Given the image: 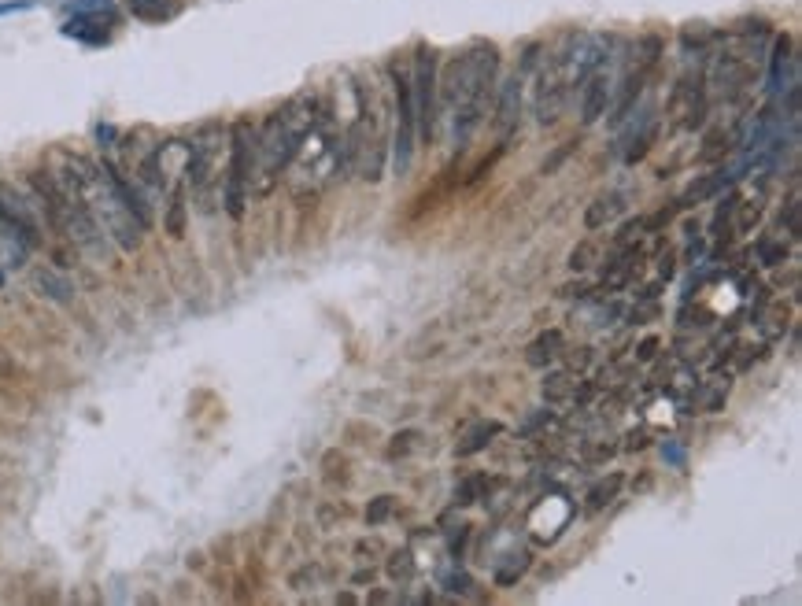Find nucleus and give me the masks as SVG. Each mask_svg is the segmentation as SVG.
<instances>
[{
    "label": "nucleus",
    "instance_id": "obj_1",
    "mask_svg": "<svg viewBox=\"0 0 802 606\" xmlns=\"http://www.w3.org/2000/svg\"><path fill=\"white\" fill-rule=\"evenodd\" d=\"M63 174L71 178L78 200L86 204V211L97 219V226L108 233V241L119 252L134 255L145 241V226L134 215V207L126 200L115 174V163H93L86 156H63Z\"/></svg>",
    "mask_w": 802,
    "mask_h": 606
},
{
    "label": "nucleus",
    "instance_id": "obj_2",
    "mask_svg": "<svg viewBox=\"0 0 802 606\" xmlns=\"http://www.w3.org/2000/svg\"><path fill=\"white\" fill-rule=\"evenodd\" d=\"M496 78L499 49L488 41H477L474 49L455 56L444 71H437V104L455 111V137L459 141H470V134L481 126Z\"/></svg>",
    "mask_w": 802,
    "mask_h": 606
},
{
    "label": "nucleus",
    "instance_id": "obj_3",
    "mask_svg": "<svg viewBox=\"0 0 802 606\" xmlns=\"http://www.w3.org/2000/svg\"><path fill=\"white\" fill-rule=\"evenodd\" d=\"M311 126H315V115L311 108H304V100H292L281 111L267 115V122L256 130V167H252L256 196H267L278 185L281 170L296 159V148Z\"/></svg>",
    "mask_w": 802,
    "mask_h": 606
},
{
    "label": "nucleus",
    "instance_id": "obj_4",
    "mask_svg": "<svg viewBox=\"0 0 802 606\" xmlns=\"http://www.w3.org/2000/svg\"><path fill=\"white\" fill-rule=\"evenodd\" d=\"M230 159H226V193H222V204H226V215L230 219H241L244 204H248V182H252V167H256V130L252 122H233L230 130Z\"/></svg>",
    "mask_w": 802,
    "mask_h": 606
},
{
    "label": "nucleus",
    "instance_id": "obj_5",
    "mask_svg": "<svg viewBox=\"0 0 802 606\" xmlns=\"http://www.w3.org/2000/svg\"><path fill=\"white\" fill-rule=\"evenodd\" d=\"M389 78H392V93H396V137H392V170L396 174H407L414 163V134H418V122H414V93H411V67L400 60L389 63Z\"/></svg>",
    "mask_w": 802,
    "mask_h": 606
},
{
    "label": "nucleus",
    "instance_id": "obj_6",
    "mask_svg": "<svg viewBox=\"0 0 802 606\" xmlns=\"http://www.w3.org/2000/svg\"><path fill=\"white\" fill-rule=\"evenodd\" d=\"M411 93H414V122L418 134L433 137L437 130V52L418 45L411 60Z\"/></svg>",
    "mask_w": 802,
    "mask_h": 606
},
{
    "label": "nucleus",
    "instance_id": "obj_7",
    "mask_svg": "<svg viewBox=\"0 0 802 606\" xmlns=\"http://www.w3.org/2000/svg\"><path fill=\"white\" fill-rule=\"evenodd\" d=\"M219 159H222V126H207L204 134L189 145V167H185L196 200H207V185H211L215 170H219Z\"/></svg>",
    "mask_w": 802,
    "mask_h": 606
},
{
    "label": "nucleus",
    "instance_id": "obj_8",
    "mask_svg": "<svg viewBox=\"0 0 802 606\" xmlns=\"http://www.w3.org/2000/svg\"><path fill=\"white\" fill-rule=\"evenodd\" d=\"M669 119L681 130H695L706 119V89L699 74H684L669 93Z\"/></svg>",
    "mask_w": 802,
    "mask_h": 606
},
{
    "label": "nucleus",
    "instance_id": "obj_9",
    "mask_svg": "<svg viewBox=\"0 0 802 606\" xmlns=\"http://www.w3.org/2000/svg\"><path fill=\"white\" fill-rule=\"evenodd\" d=\"M518 119H522V78L514 74V78H507V82L499 85L496 97V130L503 141L518 130Z\"/></svg>",
    "mask_w": 802,
    "mask_h": 606
},
{
    "label": "nucleus",
    "instance_id": "obj_10",
    "mask_svg": "<svg viewBox=\"0 0 802 606\" xmlns=\"http://www.w3.org/2000/svg\"><path fill=\"white\" fill-rule=\"evenodd\" d=\"M610 93H614L610 74L596 71L592 78H584V93H581V122L584 126H592V122H599L603 115H607Z\"/></svg>",
    "mask_w": 802,
    "mask_h": 606
},
{
    "label": "nucleus",
    "instance_id": "obj_11",
    "mask_svg": "<svg viewBox=\"0 0 802 606\" xmlns=\"http://www.w3.org/2000/svg\"><path fill=\"white\" fill-rule=\"evenodd\" d=\"M111 30H115V23H108V19H93V15H67V23H63V37H74V41L93 45V49L108 45Z\"/></svg>",
    "mask_w": 802,
    "mask_h": 606
},
{
    "label": "nucleus",
    "instance_id": "obj_12",
    "mask_svg": "<svg viewBox=\"0 0 802 606\" xmlns=\"http://www.w3.org/2000/svg\"><path fill=\"white\" fill-rule=\"evenodd\" d=\"M182 0H126V12L134 15L137 23L148 26H163L182 15Z\"/></svg>",
    "mask_w": 802,
    "mask_h": 606
},
{
    "label": "nucleus",
    "instance_id": "obj_13",
    "mask_svg": "<svg viewBox=\"0 0 802 606\" xmlns=\"http://www.w3.org/2000/svg\"><path fill=\"white\" fill-rule=\"evenodd\" d=\"M529 570H533V551H525V547H514V551H507V555L496 562V570H492V581H496L499 588H514V584L522 581Z\"/></svg>",
    "mask_w": 802,
    "mask_h": 606
},
{
    "label": "nucleus",
    "instance_id": "obj_14",
    "mask_svg": "<svg viewBox=\"0 0 802 606\" xmlns=\"http://www.w3.org/2000/svg\"><path fill=\"white\" fill-rule=\"evenodd\" d=\"M636 267H640V244L629 241L618 255H614V259H610L607 270H603V289H610V292L621 289V285L636 274Z\"/></svg>",
    "mask_w": 802,
    "mask_h": 606
},
{
    "label": "nucleus",
    "instance_id": "obj_15",
    "mask_svg": "<svg viewBox=\"0 0 802 606\" xmlns=\"http://www.w3.org/2000/svg\"><path fill=\"white\" fill-rule=\"evenodd\" d=\"M34 285L37 292L52 303H71L74 300V285L71 278L63 274V270H52V267H37L34 270Z\"/></svg>",
    "mask_w": 802,
    "mask_h": 606
},
{
    "label": "nucleus",
    "instance_id": "obj_16",
    "mask_svg": "<svg viewBox=\"0 0 802 606\" xmlns=\"http://www.w3.org/2000/svg\"><path fill=\"white\" fill-rule=\"evenodd\" d=\"M729 182H732V174H725V170H721V174H699V178H695V182L684 189V196L677 200V207L684 211V207L703 204V200H710V196L721 193V189H725Z\"/></svg>",
    "mask_w": 802,
    "mask_h": 606
},
{
    "label": "nucleus",
    "instance_id": "obj_17",
    "mask_svg": "<svg viewBox=\"0 0 802 606\" xmlns=\"http://www.w3.org/2000/svg\"><path fill=\"white\" fill-rule=\"evenodd\" d=\"M621 211H625V196L621 193L596 196V200L588 204V211H584V226H588V230H603V226H610V222L618 219Z\"/></svg>",
    "mask_w": 802,
    "mask_h": 606
},
{
    "label": "nucleus",
    "instance_id": "obj_18",
    "mask_svg": "<svg viewBox=\"0 0 802 606\" xmlns=\"http://www.w3.org/2000/svg\"><path fill=\"white\" fill-rule=\"evenodd\" d=\"M499 433H503V425H499V422H477L474 429H470V433H466V437H462L459 444H455V455H459V459H470V455H481V451H485L488 444H492V440L499 437Z\"/></svg>",
    "mask_w": 802,
    "mask_h": 606
},
{
    "label": "nucleus",
    "instance_id": "obj_19",
    "mask_svg": "<svg viewBox=\"0 0 802 606\" xmlns=\"http://www.w3.org/2000/svg\"><path fill=\"white\" fill-rule=\"evenodd\" d=\"M555 355H562V333L559 329H547V333H540V337L525 348V363L536 366V370H544Z\"/></svg>",
    "mask_w": 802,
    "mask_h": 606
},
{
    "label": "nucleus",
    "instance_id": "obj_20",
    "mask_svg": "<svg viewBox=\"0 0 802 606\" xmlns=\"http://www.w3.org/2000/svg\"><path fill=\"white\" fill-rule=\"evenodd\" d=\"M621 485H625V477H621V473H610V477H603L599 485L588 488V496H584V510H588V514H596V510L610 507V503L618 499Z\"/></svg>",
    "mask_w": 802,
    "mask_h": 606
},
{
    "label": "nucleus",
    "instance_id": "obj_21",
    "mask_svg": "<svg viewBox=\"0 0 802 606\" xmlns=\"http://www.w3.org/2000/svg\"><path fill=\"white\" fill-rule=\"evenodd\" d=\"M573 385H577V377L570 370H551L544 377V403H551V407L573 403Z\"/></svg>",
    "mask_w": 802,
    "mask_h": 606
},
{
    "label": "nucleus",
    "instance_id": "obj_22",
    "mask_svg": "<svg viewBox=\"0 0 802 606\" xmlns=\"http://www.w3.org/2000/svg\"><path fill=\"white\" fill-rule=\"evenodd\" d=\"M185 211H189V207H185V185L178 182L171 193H167V219H163V226H167L171 237H182L185 233Z\"/></svg>",
    "mask_w": 802,
    "mask_h": 606
},
{
    "label": "nucleus",
    "instance_id": "obj_23",
    "mask_svg": "<svg viewBox=\"0 0 802 606\" xmlns=\"http://www.w3.org/2000/svg\"><path fill=\"white\" fill-rule=\"evenodd\" d=\"M655 137H658V119L651 115V119L640 126V134H632L629 137V148H625V163H640V159L651 152V145H655Z\"/></svg>",
    "mask_w": 802,
    "mask_h": 606
},
{
    "label": "nucleus",
    "instance_id": "obj_24",
    "mask_svg": "<svg viewBox=\"0 0 802 606\" xmlns=\"http://www.w3.org/2000/svg\"><path fill=\"white\" fill-rule=\"evenodd\" d=\"M754 326H758V333H762V340L766 344H777V340H784V333H788V311L784 307H773V311H762V315L754 318Z\"/></svg>",
    "mask_w": 802,
    "mask_h": 606
},
{
    "label": "nucleus",
    "instance_id": "obj_25",
    "mask_svg": "<svg viewBox=\"0 0 802 606\" xmlns=\"http://www.w3.org/2000/svg\"><path fill=\"white\" fill-rule=\"evenodd\" d=\"M67 15H93V19H108V23H119V8H115V0H71Z\"/></svg>",
    "mask_w": 802,
    "mask_h": 606
},
{
    "label": "nucleus",
    "instance_id": "obj_26",
    "mask_svg": "<svg viewBox=\"0 0 802 606\" xmlns=\"http://www.w3.org/2000/svg\"><path fill=\"white\" fill-rule=\"evenodd\" d=\"M385 573H389L396 584H411L414 573H418V562H414V555L403 547V551H392V555L385 558Z\"/></svg>",
    "mask_w": 802,
    "mask_h": 606
},
{
    "label": "nucleus",
    "instance_id": "obj_27",
    "mask_svg": "<svg viewBox=\"0 0 802 606\" xmlns=\"http://www.w3.org/2000/svg\"><path fill=\"white\" fill-rule=\"evenodd\" d=\"M488 488H492L488 473H470V477H462L459 488H455V503H459V507H470V503H477V499L485 496Z\"/></svg>",
    "mask_w": 802,
    "mask_h": 606
},
{
    "label": "nucleus",
    "instance_id": "obj_28",
    "mask_svg": "<svg viewBox=\"0 0 802 606\" xmlns=\"http://www.w3.org/2000/svg\"><path fill=\"white\" fill-rule=\"evenodd\" d=\"M754 252H758V263L769 270H777L780 263H788V241H777V237H758Z\"/></svg>",
    "mask_w": 802,
    "mask_h": 606
},
{
    "label": "nucleus",
    "instance_id": "obj_29",
    "mask_svg": "<svg viewBox=\"0 0 802 606\" xmlns=\"http://www.w3.org/2000/svg\"><path fill=\"white\" fill-rule=\"evenodd\" d=\"M732 148V134H725V130H714V134L706 137V148L699 152V163H714V159H721L725 152Z\"/></svg>",
    "mask_w": 802,
    "mask_h": 606
},
{
    "label": "nucleus",
    "instance_id": "obj_30",
    "mask_svg": "<svg viewBox=\"0 0 802 606\" xmlns=\"http://www.w3.org/2000/svg\"><path fill=\"white\" fill-rule=\"evenodd\" d=\"M396 514V496H377L366 507V525H385Z\"/></svg>",
    "mask_w": 802,
    "mask_h": 606
},
{
    "label": "nucleus",
    "instance_id": "obj_31",
    "mask_svg": "<svg viewBox=\"0 0 802 606\" xmlns=\"http://www.w3.org/2000/svg\"><path fill=\"white\" fill-rule=\"evenodd\" d=\"M596 259H599V248H596V244H592V241H581L570 252V263H566V267H570L573 274H581V270L596 267Z\"/></svg>",
    "mask_w": 802,
    "mask_h": 606
},
{
    "label": "nucleus",
    "instance_id": "obj_32",
    "mask_svg": "<svg viewBox=\"0 0 802 606\" xmlns=\"http://www.w3.org/2000/svg\"><path fill=\"white\" fill-rule=\"evenodd\" d=\"M710 41H714V30H710V26L706 23H688L681 30V45L684 49H706V45H710Z\"/></svg>",
    "mask_w": 802,
    "mask_h": 606
},
{
    "label": "nucleus",
    "instance_id": "obj_33",
    "mask_svg": "<svg viewBox=\"0 0 802 606\" xmlns=\"http://www.w3.org/2000/svg\"><path fill=\"white\" fill-rule=\"evenodd\" d=\"M788 52H791V37L780 34L777 45H773V71H769V89H777V85H780V71H784V63H788Z\"/></svg>",
    "mask_w": 802,
    "mask_h": 606
},
{
    "label": "nucleus",
    "instance_id": "obj_34",
    "mask_svg": "<svg viewBox=\"0 0 802 606\" xmlns=\"http://www.w3.org/2000/svg\"><path fill=\"white\" fill-rule=\"evenodd\" d=\"M736 211H740V222H736V230L740 233H751L754 226L762 222V200H747V204L736 200Z\"/></svg>",
    "mask_w": 802,
    "mask_h": 606
},
{
    "label": "nucleus",
    "instance_id": "obj_35",
    "mask_svg": "<svg viewBox=\"0 0 802 606\" xmlns=\"http://www.w3.org/2000/svg\"><path fill=\"white\" fill-rule=\"evenodd\" d=\"M658 56H662V37H658V34L640 37V67H644V71H651V67L658 63Z\"/></svg>",
    "mask_w": 802,
    "mask_h": 606
},
{
    "label": "nucleus",
    "instance_id": "obj_36",
    "mask_svg": "<svg viewBox=\"0 0 802 606\" xmlns=\"http://www.w3.org/2000/svg\"><path fill=\"white\" fill-rule=\"evenodd\" d=\"M780 230L788 237H799V196L795 193L788 196V204L780 207Z\"/></svg>",
    "mask_w": 802,
    "mask_h": 606
},
{
    "label": "nucleus",
    "instance_id": "obj_37",
    "mask_svg": "<svg viewBox=\"0 0 802 606\" xmlns=\"http://www.w3.org/2000/svg\"><path fill=\"white\" fill-rule=\"evenodd\" d=\"M326 481L329 485H344L348 481V459L341 451H329L326 455Z\"/></svg>",
    "mask_w": 802,
    "mask_h": 606
},
{
    "label": "nucleus",
    "instance_id": "obj_38",
    "mask_svg": "<svg viewBox=\"0 0 802 606\" xmlns=\"http://www.w3.org/2000/svg\"><path fill=\"white\" fill-rule=\"evenodd\" d=\"M440 584H444L448 592H455V595H470V592H474V581H470V573H462V570L444 573V577H440Z\"/></svg>",
    "mask_w": 802,
    "mask_h": 606
},
{
    "label": "nucleus",
    "instance_id": "obj_39",
    "mask_svg": "<svg viewBox=\"0 0 802 606\" xmlns=\"http://www.w3.org/2000/svg\"><path fill=\"white\" fill-rule=\"evenodd\" d=\"M414 444H418V433H414V429H407V433H400V437H392L389 459H403V455H411Z\"/></svg>",
    "mask_w": 802,
    "mask_h": 606
},
{
    "label": "nucleus",
    "instance_id": "obj_40",
    "mask_svg": "<svg viewBox=\"0 0 802 606\" xmlns=\"http://www.w3.org/2000/svg\"><path fill=\"white\" fill-rule=\"evenodd\" d=\"M677 211H681V207H677V200H673V204H669V207L655 211L651 219H644V230H647V233H658V230H662V226H669V222H673V215H677Z\"/></svg>",
    "mask_w": 802,
    "mask_h": 606
},
{
    "label": "nucleus",
    "instance_id": "obj_41",
    "mask_svg": "<svg viewBox=\"0 0 802 606\" xmlns=\"http://www.w3.org/2000/svg\"><path fill=\"white\" fill-rule=\"evenodd\" d=\"M658 348H662V340H658V337H644L640 344H636V352H632V355H636V363H651V359L658 355Z\"/></svg>",
    "mask_w": 802,
    "mask_h": 606
},
{
    "label": "nucleus",
    "instance_id": "obj_42",
    "mask_svg": "<svg viewBox=\"0 0 802 606\" xmlns=\"http://www.w3.org/2000/svg\"><path fill=\"white\" fill-rule=\"evenodd\" d=\"M673 274H677V255L662 252V259H658V281H673Z\"/></svg>",
    "mask_w": 802,
    "mask_h": 606
},
{
    "label": "nucleus",
    "instance_id": "obj_43",
    "mask_svg": "<svg viewBox=\"0 0 802 606\" xmlns=\"http://www.w3.org/2000/svg\"><path fill=\"white\" fill-rule=\"evenodd\" d=\"M573 148H577V141H570V145H562L559 152H555V156H551V159H547V163H544V174H555V170L562 167V159L570 156Z\"/></svg>",
    "mask_w": 802,
    "mask_h": 606
},
{
    "label": "nucleus",
    "instance_id": "obj_44",
    "mask_svg": "<svg viewBox=\"0 0 802 606\" xmlns=\"http://www.w3.org/2000/svg\"><path fill=\"white\" fill-rule=\"evenodd\" d=\"M754 292H758V296H754V303H751V322L769 307V289H766V285H754Z\"/></svg>",
    "mask_w": 802,
    "mask_h": 606
},
{
    "label": "nucleus",
    "instance_id": "obj_45",
    "mask_svg": "<svg viewBox=\"0 0 802 606\" xmlns=\"http://www.w3.org/2000/svg\"><path fill=\"white\" fill-rule=\"evenodd\" d=\"M466 540H470V525H459V533L451 536V558H455V562L462 558V547H466Z\"/></svg>",
    "mask_w": 802,
    "mask_h": 606
},
{
    "label": "nucleus",
    "instance_id": "obj_46",
    "mask_svg": "<svg viewBox=\"0 0 802 606\" xmlns=\"http://www.w3.org/2000/svg\"><path fill=\"white\" fill-rule=\"evenodd\" d=\"M547 422H551V411H540V414H533V418H529V422L522 425V437H533L536 429H544Z\"/></svg>",
    "mask_w": 802,
    "mask_h": 606
},
{
    "label": "nucleus",
    "instance_id": "obj_47",
    "mask_svg": "<svg viewBox=\"0 0 802 606\" xmlns=\"http://www.w3.org/2000/svg\"><path fill=\"white\" fill-rule=\"evenodd\" d=\"M647 440H651V437H647L644 429H632L629 437H625V451H640V448H647Z\"/></svg>",
    "mask_w": 802,
    "mask_h": 606
},
{
    "label": "nucleus",
    "instance_id": "obj_48",
    "mask_svg": "<svg viewBox=\"0 0 802 606\" xmlns=\"http://www.w3.org/2000/svg\"><path fill=\"white\" fill-rule=\"evenodd\" d=\"M588 363H592V348H577V352H570V366H573V370H584Z\"/></svg>",
    "mask_w": 802,
    "mask_h": 606
},
{
    "label": "nucleus",
    "instance_id": "obj_49",
    "mask_svg": "<svg viewBox=\"0 0 802 606\" xmlns=\"http://www.w3.org/2000/svg\"><path fill=\"white\" fill-rule=\"evenodd\" d=\"M662 455H666L669 462H677V466L684 462V451L677 448V444H662Z\"/></svg>",
    "mask_w": 802,
    "mask_h": 606
},
{
    "label": "nucleus",
    "instance_id": "obj_50",
    "mask_svg": "<svg viewBox=\"0 0 802 606\" xmlns=\"http://www.w3.org/2000/svg\"><path fill=\"white\" fill-rule=\"evenodd\" d=\"M610 455H614V448H610V444H603V448H592V451H588V459H592V462H607Z\"/></svg>",
    "mask_w": 802,
    "mask_h": 606
},
{
    "label": "nucleus",
    "instance_id": "obj_51",
    "mask_svg": "<svg viewBox=\"0 0 802 606\" xmlns=\"http://www.w3.org/2000/svg\"><path fill=\"white\" fill-rule=\"evenodd\" d=\"M355 551H359V555H381V544H377V540H363V544L355 547Z\"/></svg>",
    "mask_w": 802,
    "mask_h": 606
},
{
    "label": "nucleus",
    "instance_id": "obj_52",
    "mask_svg": "<svg viewBox=\"0 0 802 606\" xmlns=\"http://www.w3.org/2000/svg\"><path fill=\"white\" fill-rule=\"evenodd\" d=\"M366 581H374V570H359V573H355V584H366Z\"/></svg>",
    "mask_w": 802,
    "mask_h": 606
},
{
    "label": "nucleus",
    "instance_id": "obj_53",
    "mask_svg": "<svg viewBox=\"0 0 802 606\" xmlns=\"http://www.w3.org/2000/svg\"><path fill=\"white\" fill-rule=\"evenodd\" d=\"M392 595H385V592H370V603H389Z\"/></svg>",
    "mask_w": 802,
    "mask_h": 606
},
{
    "label": "nucleus",
    "instance_id": "obj_54",
    "mask_svg": "<svg viewBox=\"0 0 802 606\" xmlns=\"http://www.w3.org/2000/svg\"><path fill=\"white\" fill-rule=\"evenodd\" d=\"M0 285H4V270H0Z\"/></svg>",
    "mask_w": 802,
    "mask_h": 606
}]
</instances>
